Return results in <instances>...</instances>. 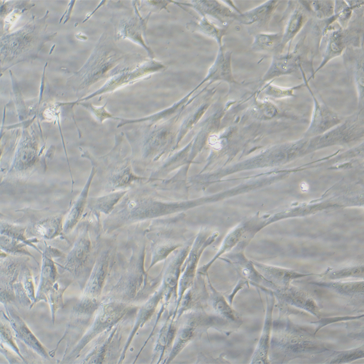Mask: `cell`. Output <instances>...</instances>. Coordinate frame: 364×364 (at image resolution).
<instances>
[{"label": "cell", "instance_id": "6da1fadb", "mask_svg": "<svg viewBox=\"0 0 364 364\" xmlns=\"http://www.w3.org/2000/svg\"><path fill=\"white\" fill-rule=\"evenodd\" d=\"M170 180L148 178L130 188L101 221L103 234L117 233L133 225L180 213L194 202L175 197Z\"/></svg>", "mask_w": 364, "mask_h": 364}, {"label": "cell", "instance_id": "7a4b0ae2", "mask_svg": "<svg viewBox=\"0 0 364 364\" xmlns=\"http://www.w3.org/2000/svg\"><path fill=\"white\" fill-rule=\"evenodd\" d=\"M141 223L122 231L124 255L116 279L102 298L139 307L158 289L160 273L152 276L147 270L145 230Z\"/></svg>", "mask_w": 364, "mask_h": 364}, {"label": "cell", "instance_id": "3957f363", "mask_svg": "<svg viewBox=\"0 0 364 364\" xmlns=\"http://www.w3.org/2000/svg\"><path fill=\"white\" fill-rule=\"evenodd\" d=\"M120 235V233L103 234L95 264L80 298L72 309L71 314L73 317L92 318L113 283L124 255Z\"/></svg>", "mask_w": 364, "mask_h": 364}, {"label": "cell", "instance_id": "277c9868", "mask_svg": "<svg viewBox=\"0 0 364 364\" xmlns=\"http://www.w3.org/2000/svg\"><path fill=\"white\" fill-rule=\"evenodd\" d=\"M101 219L89 212L78 224V232L73 246L63 261L56 265L70 278L76 281L82 291L95 264L103 232Z\"/></svg>", "mask_w": 364, "mask_h": 364}, {"label": "cell", "instance_id": "5b68a950", "mask_svg": "<svg viewBox=\"0 0 364 364\" xmlns=\"http://www.w3.org/2000/svg\"><path fill=\"white\" fill-rule=\"evenodd\" d=\"M175 214L152 220L145 227L146 256L150 258L146 268L148 272L174 250L188 243L184 235L185 215Z\"/></svg>", "mask_w": 364, "mask_h": 364}, {"label": "cell", "instance_id": "8992f818", "mask_svg": "<svg viewBox=\"0 0 364 364\" xmlns=\"http://www.w3.org/2000/svg\"><path fill=\"white\" fill-rule=\"evenodd\" d=\"M139 307L103 298L89 326L78 342L64 355L61 363L77 359L84 348L102 333L120 323L133 321Z\"/></svg>", "mask_w": 364, "mask_h": 364}, {"label": "cell", "instance_id": "52a82bcc", "mask_svg": "<svg viewBox=\"0 0 364 364\" xmlns=\"http://www.w3.org/2000/svg\"><path fill=\"white\" fill-rule=\"evenodd\" d=\"M176 319V334L165 364L170 363L188 344L210 328L224 331L234 330L228 322L204 309L187 312Z\"/></svg>", "mask_w": 364, "mask_h": 364}, {"label": "cell", "instance_id": "ba28073f", "mask_svg": "<svg viewBox=\"0 0 364 364\" xmlns=\"http://www.w3.org/2000/svg\"><path fill=\"white\" fill-rule=\"evenodd\" d=\"M132 321L119 323L102 333L91 342L83 354L81 364H118Z\"/></svg>", "mask_w": 364, "mask_h": 364}, {"label": "cell", "instance_id": "9c48e42d", "mask_svg": "<svg viewBox=\"0 0 364 364\" xmlns=\"http://www.w3.org/2000/svg\"><path fill=\"white\" fill-rule=\"evenodd\" d=\"M190 247L188 243L172 252L164 261L160 273V286L164 291L162 305L170 311L174 312L178 300L179 280L182 266Z\"/></svg>", "mask_w": 364, "mask_h": 364}, {"label": "cell", "instance_id": "30bf717a", "mask_svg": "<svg viewBox=\"0 0 364 364\" xmlns=\"http://www.w3.org/2000/svg\"><path fill=\"white\" fill-rule=\"evenodd\" d=\"M26 234V227L8 222L0 223V249L5 253L13 256H30L35 259L28 251L30 246L42 252L34 245L36 238L30 239Z\"/></svg>", "mask_w": 364, "mask_h": 364}, {"label": "cell", "instance_id": "8fae6325", "mask_svg": "<svg viewBox=\"0 0 364 364\" xmlns=\"http://www.w3.org/2000/svg\"><path fill=\"white\" fill-rule=\"evenodd\" d=\"M173 313H167L158 325L154 335L151 362L152 364H165L170 352L176 334L178 321L173 316Z\"/></svg>", "mask_w": 364, "mask_h": 364}, {"label": "cell", "instance_id": "7c38bea8", "mask_svg": "<svg viewBox=\"0 0 364 364\" xmlns=\"http://www.w3.org/2000/svg\"><path fill=\"white\" fill-rule=\"evenodd\" d=\"M27 261V256L6 253L5 256H0V301L4 305L15 302L13 285Z\"/></svg>", "mask_w": 364, "mask_h": 364}, {"label": "cell", "instance_id": "4fadbf2b", "mask_svg": "<svg viewBox=\"0 0 364 364\" xmlns=\"http://www.w3.org/2000/svg\"><path fill=\"white\" fill-rule=\"evenodd\" d=\"M163 295L164 291L160 286L151 297L139 306L118 364L122 363L124 360L128 349L138 330L142 328L149 322H151L152 319L154 321L163 302Z\"/></svg>", "mask_w": 364, "mask_h": 364}, {"label": "cell", "instance_id": "5bb4252c", "mask_svg": "<svg viewBox=\"0 0 364 364\" xmlns=\"http://www.w3.org/2000/svg\"><path fill=\"white\" fill-rule=\"evenodd\" d=\"M42 254V265L36 293L35 303L41 300L46 302L47 294L61 276L53 259L62 257L64 255L59 250L50 246H46Z\"/></svg>", "mask_w": 364, "mask_h": 364}, {"label": "cell", "instance_id": "9a60e30c", "mask_svg": "<svg viewBox=\"0 0 364 364\" xmlns=\"http://www.w3.org/2000/svg\"><path fill=\"white\" fill-rule=\"evenodd\" d=\"M6 314L14 331L17 339L21 341L42 358L50 359L47 349L41 344L28 328L23 319L11 305H4Z\"/></svg>", "mask_w": 364, "mask_h": 364}, {"label": "cell", "instance_id": "2e32d148", "mask_svg": "<svg viewBox=\"0 0 364 364\" xmlns=\"http://www.w3.org/2000/svg\"><path fill=\"white\" fill-rule=\"evenodd\" d=\"M64 214L60 213H47L37 216L32 219L28 228L26 234L34 235V237L47 240L52 239L63 232V223ZM29 237V236H28Z\"/></svg>", "mask_w": 364, "mask_h": 364}, {"label": "cell", "instance_id": "e0dca14e", "mask_svg": "<svg viewBox=\"0 0 364 364\" xmlns=\"http://www.w3.org/2000/svg\"><path fill=\"white\" fill-rule=\"evenodd\" d=\"M208 293L205 310L225 320L235 329L242 321L239 314L227 302L223 295L216 291L210 282H206Z\"/></svg>", "mask_w": 364, "mask_h": 364}, {"label": "cell", "instance_id": "ac0fdd59", "mask_svg": "<svg viewBox=\"0 0 364 364\" xmlns=\"http://www.w3.org/2000/svg\"><path fill=\"white\" fill-rule=\"evenodd\" d=\"M96 173V169L93 167L82 192L65 215L63 223V232L65 234L70 233L82 219L87 207L89 189Z\"/></svg>", "mask_w": 364, "mask_h": 364}, {"label": "cell", "instance_id": "d6986e66", "mask_svg": "<svg viewBox=\"0 0 364 364\" xmlns=\"http://www.w3.org/2000/svg\"><path fill=\"white\" fill-rule=\"evenodd\" d=\"M200 244L197 240L190 248L182 266L176 306L184 292L193 284L196 277L197 267L200 255ZM175 308V309H176Z\"/></svg>", "mask_w": 364, "mask_h": 364}, {"label": "cell", "instance_id": "ffe728a7", "mask_svg": "<svg viewBox=\"0 0 364 364\" xmlns=\"http://www.w3.org/2000/svg\"><path fill=\"white\" fill-rule=\"evenodd\" d=\"M15 302L17 301L24 307H31L35 304V294L33 278L30 269L26 263L22 266L18 277L13 285Z\"/></svg>", "mask_w": 364, "mask_h": 364}, {"label": "cell", "instance_id": "44dd1931", "mask_svg": "<svg viewBox=\"0 0 364 364\" xmlns=\"http://www.w3.org/2000/svg\"><path fill=\"white\" fill-rule=\"evenodd\" d=\"M128 190L118 191L99 196H89L86 208L90 213L97 218L100 219L101 215L104 214L106 216L112 212L116 205Z\"/></svg>", "mask_w": 364, "mask_h": 364}, {"label": "cell", "instance_id": "7402d4cb", "mask_svg": "<svg viewBox=\"0 0 364 364\" xmlns=\"http://www.w3.org/2000/svg\"><path fill=\"white\" fill-rule=\"evenodd\" d=\"M192 7L202 17H212L222 23L235 19L237 14L226 5L217 0H195L185 4Z\"/></svg>", "mask_w": 364, "mask_h": 364}, {"label": "cell", "instance_id": "603a6c76", "mask_svg": "<svg viewBox=\"0 0 364 364\" xmlns=\"http://www.w3.org/2000/svg\"><path fill=\"white\" fill-rule=\"evenodd\" d=\"M232 52L220 47L215 61L209 68L204 82L223 80L234 82L232 69Z\"/></svg>", "mask_w": 364, "mask_h": 364}, {"label": "cell", "instance_id": "cb8c5ba5", "mask_svg": "<svg viewBox=\"0 0 364 364\" xmlns=\"http://www.w3.org/2000/svg\"><path fill=\"white\" fill-rule=\"evenodd\" d=\"M298 61L299 58L295 53L275 56L263 77L264 80H269L292 73L297 69Z\"/></svg>", "mask_w": 364, "mask_h": 364}, {"label": "cell", "instance_id": "d4e9b609", "mask_svg": "<svg viewBox=\"0 0 364 364\" xmlns=\"http://www.w3.org/2000/svg\"><path fill=\"white\" fill-rule=\"evenodd\" d=\"M278 1L268 0L249 11L237 14L235 20L245 25L265 21L268 19L278 5Z\"/></svg>", "mask_w": 364, "mask_h": 364}, {"label": "cell", "instance_id": "484cf974", "mask_svg": "<svg viewBox=\"0 0 364 364\" xmlns=\"http://www.w3.org/2000/svg\"><path fill=\"white\" fill-rule=\"evenodd\" d=\"M72 281L71 279L66 278L65 276L62 278L61 276L47 295L46 302L50 307L52 322L54 321L57 311L64 306V292Z\"/></svg>", "mask_w": 364, "mask_h": 364}, {"label": "cell", "instance_id": "4316f807", "mask_svg": "<svg viewBox=\"0 0 364 364\" xmlns=\"http://www.w3.org/2000/svg\"><path fill=\"white\" fill-rule=\"evenodd\" d=\"M0 345H5L6 348L12 349L14 353L25 362L26 359L22 355L16 343V338L14 331L11 325L6 313L1 311L0 314Z\"/></svg>", "mask_w": 364, "mask_h": 364}, {"label": "cell", "instance_id": "83f0119b", "mask_svg": "<svg viewBox=\"0 0 364 364\" xmlns=\"http://www.w3.org/2000/svg\"><path fill=\"white\" fill-rule=\"evenodd\" d=\"M323 61L317 70L331 59L340 55L345 46V35L341 30L332 33L328 38Z\"/></svg>", "mask_w": 364, "mask_h": 364}, {"label": "cell", "instance_id": "f1b7e54d", "mask_svg": "<svg viewBox=\"0 0 364 364\" xmlns=\"http://www.w3.org/2000/svg\"><path fill=\"white\" fill-rule=\"evenodd\" d=\"M193 28L204 35L214 39L219 47L222 46V38L226 34V29L220 28L210 21L206 17H202L193 25Z\"/></svg>", "mask_w": 364, "mask_h": 364}, {"label": "cell", "instance_id": "f546056e", "mask_svg": "<svg viewBox=\"0 0 364 364\" xmlns=\"http://www.w3.org/2000/svg\"><path fill=\"white\" fill-rule=\"evenodd\" d=\"M282 34L280 33H261L256 35L252 45L254 50L271 51L281 44Z\"/></svg>", "mask_w": 364, "mask_h": 364}, {"label": "cell", "instance_id": "4dcf8cb0", "mask_svg": "<svg viewBox=\"0 0 364 364\" xmlns=\"http://www.w3.org/2000/svg\"><path fill=\"white\" fill-rule=\"evenodd\" d=\"M305 16L299 11H295L291 16L283 34L281 44H285L293 39L300 30L305 21Z\"/></svg>", "mask_w": 364, "mask_h": 364}, {"label": "cell", "instance_id": "1f68e13d", "mask_svg": "<svg viewBox=\"0 0 364 364\" xmlns=\"http://www.w3.org/2000/svg\"><path fill=\"white\" fill-rule=\"evenodd\" d=\"M286 295V298L295 305L301 307L314 313L317 312V306L314 301L301 292L291 291Z\"/></svg>", "mask_w": 364, "mask_h": 364}, {"label": "cell", "instance_id": "d6a6232c", "mask_svg": "<svg viewBox=\"0 0 364 364\" xmlns=\"http://www.w3.org/2000/svg\"><path fill=\"white\" fill-rule=\"evenodd\" d=\"M308 5L317 16L327 17L331 15L334 11V6L331 1H308Z\"/></svg>", "mask_w": 364, "mask_h": 364}, {"label": "cell", "instance_id": "836d02e7", "mask_svg": "<svg viewBox=\"0 0 364 364\" xmlns=\"http://www.w3.org/2000/svg\"><path fill=\"white\" fill-rule=\"evenodd\" d=\"M333 286L337 290L345 293H353L363 292L364 284L360 282L335 284Z\"/></svg>", "mask_w": 364, "mask_h": 364}, {"label": "cell", "instance_id": "e575fe53", "mask_svg": "<svg viewBox=\"0 0 364 364\" xmlns=\"http://www.w3.org/2000/svg\"><path fill=\"white\" fill-rule=\"evenodd\" d=\"M104 106L98 107L90 105V108L95 117L100 123H102L107 119L113 118L117 119V117H114L111 114L108 112L105 109Z\"/></svg>", "mask_w": 364, "mask_h": 364}, {"label": "cell", "instance_id": "d590c367", "mask_svg": "<svg viewBox=\"0 0 364 364\" xmlns=\"http://www.w3.org/2000/svg\"><path fill=\"white\" fill-rule=\"evenodd\" d=\"M363 355V351L361 352V350L354 351L353 352L346 353L339 356L336 359H335L334 361H336V362L335 363H336L349 361L359 358L360 356Z\"/></svg>", "mask_w": 364, "mask_h": 364}, {"label": "cell", "instance_id": "8d00e7d4", "mask_svg": "<svg viewBox=\"0 0 364 364\" xmlns=\"http://www.w3.org/2000/svg\"><path fill=\"white\" fill-rule=\"evenodd\" d=\"M267 92L271 95L279 97L288 95L292 93V91L290 89H283L276 86L270 85L267 88Z\"/></svg>", "mask_w": 364, "mask_h": 364}, {"label": "cell", "instance_id": "74e56055", "mask_svg": "<svg viewBox=\"0 0 364 364\" xmlns=\"http://www.w3.org/2000/svg\"><path fill=\"white\" fill-rule=\"evenodd\" d=\"M20 16V14L19 12L13 11L5 18V27L8 30L11 29L14 26Z\"/></svg>", "mask_w": 364, "mask_h": 364}, {"label": "cell", "instance_id": "f35d334b", "mask_svg": "<svg viewBox=\"0 0 364 364\" xmlns=\"http://www.w3.org/2000/svg\"><path fill=\"white\" fill-rule=\"evenodd\" d=\"M209 143L210 145L216 149H219L221 148V142L218 137L216 135H212L209 137Z\"/></svg>", "mask_w": 364, "mask_h": 364}, {"label": "cell", "instance_id": "ab89813d", "mask_svg": "<svg viewBox=\"0 0 364 364\" xmlns=\"http://www.w3.org/2000/svg\"><path fill=\"white\" fill-rule=\"evenodd\" d=\"M301 188L303 190H307L308 188V186L306 183H302L301 186Z\"/></svg>", "mask_w": 364, "mask_h": 364}]
</instances>
